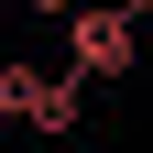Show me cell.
I'll return each instance as SVG.
<instances>
[{
  "instance_id": "obj_1",
  "label": "cell",
  "mask_w": 153,
  "mask_h": 153,
  "mask_svg": "<svg viewBox=\"0 0 153 153\" xmlns=\"http://www.w3.org/2000/svg\"><path fill=\"white\" fill-rule=\"evenodd\" d=\"M66 66L88 76V88H120V76L142 66V11H131V0H76L66 11Z\"/></svg>"
},
{
  "instance_id": "obj_2",
  "label": "cell",
  "mask_w": 153,
  "mask_h": 153,
  "mask_svg": "<svg viewBox=\"0 0 153 153\" xmlns=\"http://www.w3.org/2000/svg\"><path fill=\"white\" fill-rule=\"evenodd\" d=\"M33 11H44V22H66V11H76V0H33Z\"/></svg>"
},
{
  "instance_id": "obj_3",
  "label": "cell",
  "mask_w": 153,
  "mask_h": 153,
  "mask_svg": "<svg viewBox=\"0 0 153 153\" xmlns=\"http://www.w3.org/2000/svg\"><path fill=\"white\" fill-rule=\"evenodd\" d=\"M131 11H142V22H153V0H131Z\"/></svg>"
},
{
  "instance_id": "obj_4",
  "label": "cell",
  "mask_w": 153,
  "mask_h": 153,
  "mask_svg": "<svg viewBox=\"0 0 153 153\" xmlns=\"http://www.w3.org/2000/svg\"><path fill=\"white\" fill-rule=\"evenodd\" d=\"M0 120H11V109H0Z\"/></svg>"
}]
</instances>
